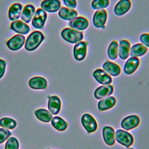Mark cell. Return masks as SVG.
<instances>
[{
  "label": "cell",
  "instance_id": "obj_5",
  "mask_svg": "<svg viewBox=\"0 0 149 149\" xmlns=\"http://www.w3.org/2000/svg\"><path fill=\"white\" fill-rule=\"evenodd\" d=\"M108 19V13L105 9L95 10L93 17V24L97 29H105Z\"/></svg>",
  "mask_w": 149,
  "mask_h": 149
},
{
  "label": "cell",
  "instance_id": "obj_34",
  "mask_svg": "<svg viewBox=\"0 0 149 149\" xmlns=\"http://www.w3.org/2000/svg\"><path fill=\"white\" fill-rule=\"evenodd\" d=\"M140 41L147 47H149V33H143L140 36Z\"/></svg>",
  "mask_w": 149,
  "mask_h": 149
},
{
  "label": "cell",
  "instance_id": "obj_31",
  "mask_svg": "<svg viewBox=\"0 0 149 149\" xmlns=\"http://www.w3.org/2000/svg\"><path fill=\"white\" fill-rule=\"evenodd\" d=\"M109 3V0H93L91 3V6L93 9L97 10L107 8Z\"/></svg>",
  "mask_w": 149,
  "mask_h": 149
},
{
  "label": "cell",
  "instance_id": "obj_14",
  "mask_svg": "<svg viewBox=\"0 0 149 149\" xmlns=\"http://www.w3.org/2000/svg\"><path fill=\"white\" fill-rule=\"evenodd\" d=\"M113 92V86L111 84L102 85L98 87L94 92V97L97 100H101L111 95Z\"/></svg>",
  "mask_w": 149,
  "mask_h": 149
},
{
  "label": "cell",
  "instance_id": "obj_33",
  "mask_svg": "<svg viewBox=\"0 0 149 149\" xmlns=\"http://www.w3.org/2000/svg\"><path fill=\"white\" fill-rule=\"evenodd\" d=\"M11 135V132L5 128H0V144L3 143Z\"/></svg>",
  "mask_w": 149,
  "mask_h": 149
},
{
  "label": "cell",
  "instance_id": "obj_29",
  "mask_svg": "<svg viewBox=\"0 0 149 149\" xmlns=\"http://www.w3.org/2000/svg\"><path fill=\"white\" fill-rule=\"evenodd\" d=\"M51 125L56 130L58 131H64L68 127V123L59 116H54L51 119Z\"/></svg>",
  "mask_w": 149,
  "mask_h": 149
},
{
  "label": "cell",
  "instance_id": "obj_18",
  "mask_svg": "<svg viewBox=\"0 0 149 149\" xmlns=\"http://www.w3.org/2000/svg\"><path fill=\"white\" fill-rule=\"evenodd\" d=\"M102 69L108 74L114 77L119 76L121 72L120 66L110 61H107L102 64Z\"/></svg>",
  "mask_w": 149,
  "mask_h": 149
},
{
  "label": "cell",
  "instance_id": "obj_6",
  "mask_svg": "<svg viewBox=\"0 0 149 149\" xmlns=\"http://www.w3.org/2000/svg\"><path fill=\"white\" fill-rule=\"evenodd\" d=\"M47 19V13L41 8L37 9L33 17L31 24L37 29H41L44 28L45 22Z\"/></svg>",
  "mask_w": 149,
  "mask_h": 149
},
{
  "label": "cell",
  "instance_id": "obj_12",
  "mask_svg": "<svg viewBox=\"0 0 149 149\" xmlns=\"http://www.w3.org/2000/svg\"><path fill=\"white\" fill-rule=\"evenodd\" d=\"M88 25L89 22L88 19L84 16H77L69 22V26L70 28L80 31L86 30L88 27Z\"/></svg>",
  "mask_w": 149,
  "mask_h": 149
},
{
  "label": "cell",
  "instance_id": "obj_25",
  "mask_svg": "<svg viewBox=\"0 0 149 149\" xmlns=\"http://www.w3.org/2000/svg\"><path fill=\"white\" fill-rule=\"evenodd\" d=\"M116 103L115 97L109 96L107 98L101 99L97 104L98 108L101 111H106L113 107Z\"/></svg>",
  "mask_w": 149,
  "mask_h": 149
},
{
  "label": "cell",
  "instance_id": "obj_21",
  "mask_svg": "<svg viewBox=\"0 0 149 149\" xmlns=\"http://www.w3.org/2000/svg\"><path fill=\"white\" fill-rule=\"evenodd\" d=\"M48 83L47 80L41 76L31 77L29 81V86L34 90H43L47 87Z\"/></svg>",
  "mask_w": 149,
  "mask_h": 149
},
{
  "label": "cell",
  "instance_id": "obj_16",
  "mask_svg": "<svg viewBox=\"0 0 149 149\" xmlns=\"http://www.w3.org/2000/svg\"><path fill=\"white\" fill-rule=\"evenodd\" d=\"M10 29L19 34L25 35L29 33L30 30V26L22 20H16L12 21L10 23Z\"/></svg>",
  "mask_w": 149,
  "mask_h": 149
},
{
  "label": "cell",
  "instance_id": "obj_36",
  "mask_svg": "<svg viewBox=\"0 0 149 149\" xmlns=\"http://www.w3.org/2000/svg\"><path fill=\"white\" fill-rule=\"evenodd\" d=\"M6 63L5 61L2 59H0V79H1L5 72Z\"/></svg>",
  "mask_w": 149,
  "mask_h": 149
},
{
  "label": "cell",
  "instance_id": "obj_35",
  "mask_svg": "<svg viewBox=\"0 0 149 149\" xmlns=\"http://www.w3.org/2000/svg\"><path fill=\"white\" fill-rule=\"evenodd\" d=\"M63 2L66 7L70 9H76L77 6L76 0H63Z\"/></svg>",
  "mask_w": 149,
  "mask_h": 149
},
{
  "label": "cell",
  "instance_id": "obj_7",
  "mask_svg": "<svg viewBox=\"0 0 149 149\" xmlns=\"http://www.w3.org/2000/svg\"><path fill=\"white\" fill-rule=\"evenodd\" d=\"M81 123L85 130L89 133L95 132L97 129V123L94 118L89 113H84L81 118Z\"/></svg>",
  "mask_w": 149,
  "mask_h": 149
},
{
  "label": "cell",
  "instance_id": "obj_27",
  "mask_svg": "<svg viewBox=\"0 0 149 149\" xmlns=\"http://www.w3.org/2000/svg\"><path fill=\"white\" fill-rule=\"evenodd\" d=\"M34 114L39 120L45 123L49 122L52 118V113L49 111L43 108L37 109L35 111Z\"/></svg>",
  "mask_w": 149,
  "mask_h": 149
},
{
  "label": "cell",
  "instance_id": "obj_20",
  "mask_svg": "<svg viewBox=\"0 0 149 149\" xmlns=\"http://www.w3.org/2000/svg\"><path fill=\"white\" fill-rule=\"evenodd\" d=\"M102 137L104 142L108 146H113L115 143V132L113 127L105 126L102 129Z\"/></svg>",
  "mask_w": 149,
  "mask_h": 149
},
{
  "label": "cell",
  "instance_id": "obj_8",
  "mask_svg": "<svg viewBox=\"0 0 149 149\" xmlns=\"http://www.w3.org/2000/svg\"><path fill=\"white\" fill-rule=\"evenodd\" d=\"M26 38L23 35L16 34L10 37L6 42L8 48L12 51H17L20 49L24 44Z\"/></svg>",
  "mask_w": 149,
  "mask_h": 149
},
{
  "label": "cell",
  "instance_id": "obj_4",
  "mask_svg": "<svg viewBox=\"0 0 149 149\" xmlns=\"http://www.w3.org/2000/svg\"><path fill=\"white\" fill-rule=\"evenodd\" d=\"M88 44V42L84 41H81L74 44L73 54V56L76 61H81L84 59L87 55Z\"/></svg>",
  "mask_w": 149,
  "mask_h": 149
},
{
  "label": "cell",
  "instance_id": "obj_30",
  "mask_svg": "<svg viewBox=\"0 0 149 149\" xmlns=\"http://www.w3.org/2000/svg\"><path fill=\"white\" fill-rule=\"evenodd\" d=\"M17 122L13 119L5 117L0 119V126L7 129H13L16 127Z\"/></svg>",
  "mask_w": 149,
  "mask_h": 149
},
{
  "label": "cell",
  "instance_id": "obj_1",
  "mask_svg": "<svg viewBox=\"0 0 149 149\" xmlns=\"http://www.w3.org/2000/svg\"><path fill=\"white\" fill-rule=\"evenodd\" d=\"M44 35L40 31H34L31 33L24 43V48L28 51L36 49L44 40Z\"/></svg>",
  "mask_w": 149,
  "mask_h": 149
},
{
  "label": "cell",
  "instance_id": "obj_37",
  "mask_svg": "<svg viewBox=\"0 0 149 149\" xmlns=\"http://www.w3.org/2000/svg\"><path fill=\"white\" fill-rule=\"evenodd\" d=\"M128 149H134V148H128Z\"/></svg>",
  "mask_w": 149,
  "mask_h": 149
},
{
  "label": "cell",
  "instance_id": "obj_28",
  "mask_svg": "<svg viewBox=\"0 0 149 149\" xmlns=\"http://www.w3.org/2000/svg\"><path fill=\"white\" fill-rule=\"evenodd\" d=\"M119 43L116 40H113L109 44L107 49L108 57L111 60H115L118 57Z\"/></svg>",
  "mask_w": 149,
  "mask_h": 149
},
{
  "label": "cell",
  "instance_id": "obj_17",
  "mask_svg": "<svg viewBox=\"0 0 149 149\" xmlns=\"http://www.w3.org/2000/svg\"><path fill=\"white\" fill-rule=\"evenodd\" d=\"M131 45L129 40L122 39L119 42V51L118 56L120 59L126 60L130 55Z\"/></svg>",
  "mask_w": 149,
  "mask_h": 149
},
{
  "label": "cell",
  "instance_id": "obj_26",
  "mask_svg": "<svg viewBox=\"0 0 149 149\" xmlns=\"http://www.w3.org/2000/svg\"><path fill=\"white\" fill-rule=\"evenodd\" d=\"M148 51L147 47L141 43H137L134 44L130 48V56L133 57H140L145 55Z\"/></svg>",
  "mask_w": 149,
  "mask_h": 149
},
{
  "label": "cell",
  "instance_id": "obj_3",
  "mask_svg": "<svg viewBox=\"0 0 149 149\" xmlns=\"http://www.w3.org/2000/svg\"><path fill=\"white\" fill-rule=\"evenodd\" d=\"M115 140L120 144L126 147H129L134 142L133 136L128 132L122 129H118L116 130Z\"/></svg>",
  "mask_w": 149,
  "mask_h": 149
},
{
  "label": "cell",
  "instance_id": "obj_32",
  "mask_svg": "<svg viewBox=\"0 0 149 149\" xmlns=\"http://www.w3.org/2000/svg\"><path fill=\"white\" fill-rule=\"evenodd\" d=\"M19 143L17 139L14 137H9L6 142L5 149H19Z\"/></svg>",
  "mask_w": 149,
  "mask_h": 149
},
{
  "label": "cell",
  "instance_id": "obj_2",
  "mask_svg": "<svg viewBox=\"0 0 149 149\" xmlns=\"http://www.w3.org/2000/svg\"><path fill=\"white\" fill-rule=\"evenodd\" d=\"M61 35L65 41L70 44H76L80 42L84 38V34L82 31L70 27L64 28L61 31Z\"/></svg>",
  "mask_w": 149,
  "mask_h": 149
},
{
  "label": "cell",
  "instance_id": "obj_15",
  "mask_svg": "<svg viewBox=\"0 0 149 149\" xmlns=\"http://www.w3.org/2000/svg\"><path fill=\"white\" fill-rule=\"evenodd\" d=\"M140 63V59L137 57L131 56L130 58H128L123 67L124 73L127 75L133 74L139 68Z\"/></svg>",
  "mask_w": 149,
  "mask_h": 149
},
{
  "label": "cell",
  "instance_id": "obj_10",
  "mask_svg": "<svg viewBox=\"0 0 149 149\" xmlns=\"http://www.w3.org/2000/svg\"><path fill=\"white\" fill-rule=\"evenodd\" d=\"M131 7V0H119L114 6V14L118 16H123L130 10Z\"/></svg>",
  "mask_w": 149,
  "mask_h": 149
},
{
  "label": "cell",
  "instance_id": "obj_24",
  "mask_svg": "<svg viewBox=\"0 0 149 149\" xmlns=\"http://www.w3.org/2000/svg\"><path fill=\"white\" fill-rule=\"evenodd\" d=\"M36 8L31 4L25 5L22 10L20 18L22 21L26 23H29L35 13Z\"/></svg>",
  "mask_w": 149,
  "mask_h": 149
},
{
  "label": "cell",
  "instance_id": "obj_11",
  "mask_svg": "<svg viewBox=\"0 0 149 149\" xmlns=\"http://www.w3.org/2000/svg\"><path fill=\"white\" fill-rule=\"evenodd\" d=\"M93 76L98 83L102 85L110 84L112 81L111 76L100 68L95 69L93 73Z\"/></svg>",
  "mask_w": 149,
  "mask_h": 149
},
{
  "label": "cell",
  "instance_id": "obj_13",
  "mask_svg": "<svg viewBox=\"0 0 149 149\" xmlns=\"http://www.w3.org/2000/svg\"><path fill=\"white\" fill-rule=\"evenodd\" d=\"M41 8L46 12L55 13L61 8L60 0H43L41 3Z\"/></svg>",
  "mask_w": 149,
  "mask_h": 149
},
{
  "label": "cell",
  "instance_id": "obj_22",
  "mask_svg": "<svg viewBox=\"0 0 149 149\" xmlns=\"http://www.w3.org/2000/svg\"><path fill=\"white\" fill-rule=\"evenodd\" d=\"M58 16L64 20L70 21L78 16V12L74 9L61 7L58 11Z\"/></svg>",
  "mask_w": 149,
  "mask_h": 149
},
{
  "label": "cell",
  "instance_id": "obj_19",
  "mask_svg": "<svg viewBox=\"0 0 149 149\" xmlns=\"http://www.w3.org/2000/svg\"><path fill=\"white\" fill-rule=\"evenodd\" d=\"M48 108L52 115H57L60 112L61 108V101L60 98L56 95L48 97Z\"/></svg>",
  "mask_w": 149,
  "mask_h": 149
},
{
  "label": "cell",
  "instance_id": "obj_9",
  "mask_svg": "<svg viewBox=\"0 0 149 149\" xmlns=\"http://www.w3.org/2000/svg\"><path fill=\"white\" fill-rule=\"evenodd\" d=\"M140 123V119L139 116L132 115L123 118L121 122V127L125 130H130L137 127Z\"/></svg>",
  "mask_w": 149,
  "mask_h": 149
},
{
  "label": "cell",
  "instance_id": "obj_23",
  "mask_svg": "<svg viewBox=\"0 0 149 149\" xmlns=\"http://www.w3.org/2000/svg\"><path fill=\"white\" fill-rule=\"evenodd\" d=\"M23 5L19 2L14 3L10 5L8 10V17L11 21L18 20L21 16Z\"/></svg>",
  "mask_w": 149,
  "mask_h": 149
}]
</instances>
